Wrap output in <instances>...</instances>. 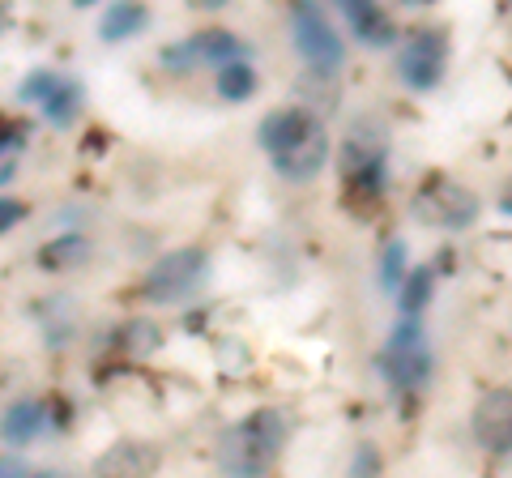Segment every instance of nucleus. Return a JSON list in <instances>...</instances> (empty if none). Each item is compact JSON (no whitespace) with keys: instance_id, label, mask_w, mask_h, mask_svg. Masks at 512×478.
Instances as JSON below:
<instances>
[{"instance_id":"1","label":"nucleus","mask_w":512,"mask_h":478,"mask_svg":"<svg viewBox=\"0 0 512 478\" xmlns=\"http://www.w3.org/2000/svg\"><path fill=\"white\" fill-rule=\"evenodd\" d=\"M286 444L282 410H252L218 436V470L227 478H265Z\"/></svg>"},{"instance_id":"2","label":"nucleus","mask_w":512,"mask_h":478,"mask_svg":"<svg viewBox=\"0 0 512 478\" xmlns=\"http://www.w3.org/2000/svg\"><path fill=\"white\" fill-rule=\"evenodd\" d=\"M410 214L423 222V227H436V231H466L483 214V201H478L474 188L448 180V175H431L414 188L410 197Z\"/></svg>"},{"instance_id":"3","label":"nucleus","mask_w":512,"mask_h":478,"mask_svg":"<svg viewBox=\"0 0 512 478\" xmlns=\"http://www.w3.org/2000/svg\"><path fill=\"white\" fill-rule=\"evenodd\" d=\"M380 372L389 380L393 393H414L431 380V346H427V333L419 321H397L389 329V342H384V355H380Z\"/></svg>"},{"instance_id":"4","label":"nucleus","mask_w":512,"mask_h":478,"mask_svg":"<svg viewBox=\"0 0 512 478\" xmlns=\"http://www.w3.org/2000/svg\"><path fill=\"white\" fill-rule=\"evenodd\" d=\"M210 274V252L205 248H175V252H163L141 278V295L150 304H175L184 299L188 291H197Z\"/></svg>"},{"instance_id":"5","label":"nucleus","mask_w":512,"mask_h":478,"mask_svg":"<svg viewBox=\"0 0 512 478\" xmlns=\"http://www.w3.org/2000/svg\"><path fill=\"white\" fill-rule=\"evenodd\" d=\"M291 39H295V52L308 60L316 73L342 69L346 43L338 39V30H333V22L325 18L320 5H295L291 9Z\"/></svg>"},{"instance_id":"6","label":"nucleus","mask_w":512,"mask_h":478,"mask_svg":"<svg viewBox=\"0 0 512 478\" xmlns=\"http://www.w3.org/2000/svg\"><path fill=\"white\" fill-rule=\"evenodd\" d=\"M444 65H448V43L440 30H419V35H410L397 47V77H402V86H410V90L440 86Z\"/></svg>"},{"instance_id":"7","label":"nucleus","mask_w":512,"mask_h":478,"mask_svg":"<svg viewBox=\"0 0 512 478\" xmlns=\"http://www.w3.org/2000/svg\"><path fill=\"white\" fill-rule=\"evenodd\" d=\"M201 60H210L218 69L235 65V60H244V43H239L231 30H201V35H192L163 52V65L175 73H188L192 65H201Z\"/></svg>"},{"instance_id":"8","label":"nucleus","mask_w":512,"mask_h":478,"mask_svg":"<svg viewBox=\"0 0 512 478\" xmlns=\"http://www.w3.org/2000/svg\"><path fill=\"white\" fill-rule=\"evenodd\" d=\"M325 163H329V133H325V120H312L308 133H303L286 154L274 158V171L286 184H312L316 175L325 171Z\"/></svg>"},{"instance_id":"9","label":"nucleus","mask_w":512,"mask_h":478,"mask_svg":"<svg viewBox=\"0 0 512 478\" xmlns=\"http://www.w3.org/2000/svg\"><path fill=\"white\" fill-rule=\"evenodd\" d=\"M470 427L487 453H512V389H487L478 397Z\"/></svg>"},{"instance_id":"10","label":"nucleus","mask_w":512,"mask_h":478,"mask_svg":"<svg viewBox=\"0 0 512 478\" xmlns=\"http://www.w3.org/2000/svg\"><path fill=\"white\" fill-rule=\"evenodd\" d=\"M163 453L150 440H116L94 461V478H154Z\"/></svg>"},{"instance_id":"11","label":"nucleus","mask_w":512,"mask_h":478,"mask_svg":"<svg viewBox=\"0 0 512 478\" xmlns=\"http://www.w3.org/2000/svg\"><path fill=\"white\" fill-rule=\"evenodd\" d=\"M312 120L316 116L312 111H303V107H274L261 124H256V146H261L269 158H278V154L291 150L303 133H308Z\"/></svg>"},{"instance_id":"12","label":"nucleus","mask_w":512,"mask_h":478,"mask_svg":"<svg viewBox=\"0 0 512 478\" xmlns=\"http://www.w3.org/2000/svg\"><path fill=\"white\" fill-rule=\"evenodd\" d=\"M342 18H346L350 30H355V39L363 47H393L397 43V22L380 5H367V0H346Z\"/></svg>"},{"instance_id":"13","label":"nucleus","mask_w":512,"mask_h":478,"mask_svg":"<svg viewBox=\"0 0 512 478\" xmlns=\"http://www.w3.org/2000/svg\"><path fill=\"white\" fill-rule=\"evenodd\" d=\"M90 239L86 235H56V239H47V244L39 248V265L43 269H52V274H64V269H77V265H86L90 261Z\"/></svg>"},{"instance_id":"14","label":"nucleus","mask_w":512,"mask_h":478,"mask_svg":"<svg viewBox=\"0 0 512 478\" xmlns=\"http://www.w3.org/2000/svg\"><path fill=\"white\" fill-rule=\"evenodd\" d=\"M43 406L39 402H30V397H22V402H13L5 410V444L9 449H22V444H30L39 432H43Z\"/></svg>"},{"instance_id":"15","label":"nucleus","mask_w":512,"mask_h":478,"mask_svg":"<svg viewBox=\"0 0 512 478\" xmlns=\"http://www.w3.org/2000/svg\"><path fill=\"white\" fill-rule=\"evenodd\" d=\"M146 26H150V13L141 5H107V13L99 18V35L107 43H124V39L141 35Z\"/></svg>"},{"instance_id":"16","label":"nucleus","mask_w":512,"mask_h":478,"mask_svg":"<svg viewBox=\"0 0 512 478\" xmlns=\"http://www.w3.org/2000/svg\"><path fill=\"white\" fill-rule=\"evenodd\" d=\"M116 342H120V350L124 355H133V359H146V355H154V350H163V329H158L150 316H133V321H124V329L116 333Z\"/></svg>"},{"instance_id":"17","label":"nucleus","mask_w":512,"mask_h":478,"mask_svg":"<svg viewBox=\"0 0 512 478\" xmlns=\"http://www.w3.org/2000/svg\"><path fill=\"white\" fill-rule=\"evenodd\" d=\"M86 94H82V82H73V77H64L60 90L52 94V99L43 103V116L47 124H56V129H69V124L77 120V111H82Z\"/></svg>"},{"instance_id":"18","label":"nucleus","mask_w":512,"mask_h":478,"mask_svg":"<svg viewBox=\"0 0 512 478\" xmlns=\"http://www.w3.org/2000/svg\"><path fill=\"white\" fill-rule=\"evenodd\" d=\"M431 286H436V274H431V269H410V278L402 282V291H397V312H402L406 321H419L423 316Z\"/></svg>"},{"instance_id":"19","label":"nucleus","mask_w":512,"mask_h":478,"mask_svg":"<svg viewBox=\"0 0 512 478\" xmlns=\"http://www.w3.org/2000/svg\"><path fill=\"white\" fill-rule=\"evenodd\" d=\"M214 86H218V94H222L227 103H244V99H252V94H256V69L248 65V60L222 65Z\"/></svg>"},{"instance_id":"20","label":"nucleus","mask_w":512,"mask_h":478,"mask_svg":"<svg viewBox=\"0 0 512 478\" xmlns=\"http://www.w3.org/2000/svg\"><path fill=\"white\" fill-rule=\"evenodd\" d=\"M60 82H64V73H56V69H35L26 77V82L18 86V103H47L52 94L60 90Z\"/></svg>"},{"instance_id":"21","label":"nucleus","mask_w":512,"mask_h":478,"mask_svg":"<svg viewBox=\"0 0 512 478\" xmlns=\"http://www.w3.org/2000/svg\"><path fill=\"white\" fill-rule=\"evenodd\" d=\"M380 278H384V291H402V282L410 278V269H406V244L402 239H389V248H384V257H380Z\"/></svg>"},{"instance_id":"22","label":"nucleus","mask_w":512,"mask_h":478,"mask_svg":"<svg viewBox=\"0 0 512 478\" xmlns=\"http://www.w3.org/2000/svg\"><path fill=\"white\" fill-rule=\"evenodd\" d=\"M346 478H380V449L376 444H359L355 457H350Z\"/></svg>"},{"instance_id":"23","label":"nucleus","mask_w":512,"mask_h":478,"mask_svg":"<svg viewBox=\"0 0 512 478\" xmlns=\"http://www.w3.org/2000/svg\"><path fill=\"white\" fill-rule=\"evenodd\" d=\"M26 218V210H22V205L18 201H13V197H5V201H0V227H13V222H22Z\"/></svg>"},{"instance_id":"24","label":"nucleus","mask_w":512,"mask_h":478,"mask_svg":"<svg viewBox=\"0 0 512 478\" xmlns=\"http://www.w3.org/2000/svg\"><path fill=\"white\" fill-rule=\"evenodd\" d=\"M500 210H504V214H512V197H504V201H500Z\"/></svg>"},{"instance_id":"25","label":"nucleus","mask_w":512,"mask_h":478,"mask_svg":"<svg viewBox=\"0 0 512 478\" xmlns=\"http://www.w3.org/2000/svg\"><path fill=\"white\" fill-rule=\"evenodd\" d=\"M35 478H52V474H35Z\"/></svg>"}]
</instances>
